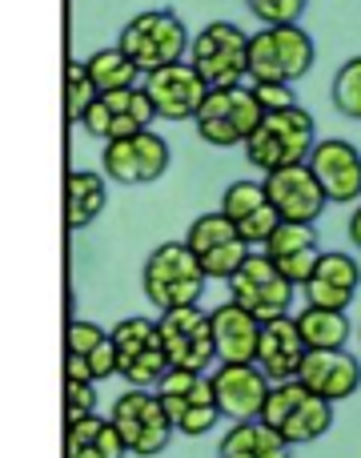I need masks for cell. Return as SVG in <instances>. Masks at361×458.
I'll return each instance as SVG.
<instances>
[{
    "mask_svg": "<svg viewBox=\"0 0 361 458\" xmlns=\"http://www.w3.org/2000/svg\"><path fill=\"white\" fill-rule=\"evenodd\" d=\"M314 145H317L314 113L301 109V105H285V109H269L265 117H261V125L253 129V137L241 149L253 169L269 174V169H285V165L309 161Z\"/></svg>",
    "mask_w": 361,
    "mask_h": 458,
    "instance_id": "1",
    "label": "cell"
},
{
    "mask_svg": "<svg viewBox=\"0 0 361 458\" xmlns=\"http://www.w3.org/2000/svg\"><path fill=\"white\" fill-rule=\"evenodd\" d=\"M333 406L338 403L314 394L301 378H290V382H273V386H269L265 406H261V422L273 427L285 443L301 446V443H317L322 435H330Z\"/></svg>",
    "mask_w": 361,
    "mask_h": 458,
    "instance_id": "2",
    "label": "cell"
},
{
    "mask_svg": "<svg viewBox=\"0 0 361 458\" xmlns=\"http://www.w3.org/2000/svg\"><path fill=\"white\" fill-rule=\"evenodd\" d=\"M265 117V105L257 101L253 85L237 81V85H213L209 97L201 101L193 125L197 137L205 145H217V149H237L253 137V129Z\"/></svg>",
    "mask_w": 361,
    "mask_h": 458,
    "instance_id": "3",
    "label": "cell"
},
{
    "mask_svg": "<svg viewBox=\"0 0 361 458\" xmlns=\"http://www.w3.org/2000/svg\"><path fill=\"white\" fill-rule=\"evenodd\" d=\"M205 282H209V274L197 261V253L189 250L185 237L180 242H161L141 266V290L157 310L201 301Z\"/></svg>",
    "mask_w": 361,
    "mask_h": 458,
    "instance_id": "4",
    "label": "cell"
},
{
    "mask_svg": "<svg viewBox=\"0 0 361 458\" xmlns=\"http://www.w3.org/2000/svg\"><path fill=\"white\" fill-rule=\"evenodd\" d=\"M317 61L314 37L298 24H261L249 32V81H301Z\"/></svg>",
    "mask_w": 361,
    "mask_h": 458,
    "instance_id": "5",
    "label": "cell"
},
{
    "mask_svg": "<svg viewBox=\"0 0 361 458\" xmlns=\"http://www.w3.org/2000/svg\"><path fill=\"white\" fill-rule=\"evenodd\" d=\"M189 40L193 37H189L185 21H180L173 8H149V13H137L133 21L121 29L117 45L133 56L141 72H153V69L185 61Z\"/></svg>",
    "mask_w": 361,
    "mask_h": 458,
    "instance_id": "6",
    "label": "cell"
},
{
    "mask_svg": "<svg viewBox=\"0 0 361 458\" xmlns=\"http://www.w3.org/2000/svg\"><path fill=\"white\" fill-rule=\"evenodd\" d=\"M157 394L165 403L177 435L201 438L217 427L221 406H217V390H213V374L189 370V366H169V374L157 382Z\"/></svg>",
    "mask_w": 361,
    "mask_h": 458,
    "instance_id": "7",
    "label": "cell"
},
{
    "mask_svg": "<svg viewBox=\"0 0 361 458\" xmlns=\"http://www.w3.org/2000/svg\"><path fill=\"white\" fill-rule=\"evenodd\" d=\"M109 419H113V427L121 430V438H125L129 454H137V458H157L177 435L161 394L157 390H145V386H129L125 394L113 403Z\"/></svg>",
    "mask_w": 361,
    "mask_h": 458,
    "instance_id": "8",
    "label": "cell"
},
{
    "mask_svg": "<svg viewBox=\"0 0 361 458\" xmlns=\"http://www.w3.org/2000/svg\"><path fill=\"white\" fill-rule=\"evenodd\" d=\"M189 61L209 81V89L249 81V32L233 21H209L189 40Z\"/></svg>",
    "mask_w": 361,
    "mask_h": 458,
    "instance_id": "9",
    "label": "cell"
},
{
    "mask_svg": "<svg viewBox=\"0 0 361 458\" xmlns=\"http://www.w3.org/2000/svg\"><path fill=\"white\" fill-rule=\"evenodd\" d=\"M113 346H117V374L129 386L157 390V382L173 366L161 342V326L153 318H121L113 326Z\"/></svg>",
    "mask_w": 361,
    "mask_h": 458,
    "instance_id": "10",
    "label": "cell"
},
{
    "mask_svg": "<svg viewBox=\"0 0 361 458\" xmlns=\"http://www.w3.org/2000/svg\"><path fill=\"white\" fill-rule=\"evenodd\" d=\"M225 285H229V298L237 306H245L249 314H257L261 322L290 314L293 293H298V285L277 269V261L265 250H249V258L237 266V274Z\"/></svg>",
    "mask_w": 361,
    "mask_h": 458,
    "instance_id": "11",
    "label": "cell"
},
{
    "mask_svg": "<svg viewBox=\"0 0 361 458\" xmlns=\"http://www.w3.org/2000/svg\"><path fill=\"white\" fill-rule=\"evenodd\" d=\"M157 326H161V342H165V354L173 366L209 370V366L221 362L217 338H213V310L205 314L197 301H189V306L161 310Z\"/></svg>",
    "mask_w": 361,
    "mask_h": 458,
    "instance_id": "12",
    "label": "cell"
},
{
    "mask_svg": "<svg viewBox=\"0 0 361 458\" xmlns=\"http://www.w3.org/2000/svg\"><path fill=\"white\" fill-rule=\"evenodd\" d=\"M169 161H173V149H169V141L161 133H153V129L117 137V141H105V153H101L105 177L117 185L161 182V177L169 174Z\"/></svg>",
    "mask_w": 361,
    "mask_h": 458,
    "instance_id": "13",
    "label": "cell"
},
{
    "mask_svg": "<svg viewBox=\"0 0 361 458\" xmlns=\"http://www.w3.org/2000/svg\"><path fill=\"white\" fill-rule=\"evenodd\" d=\"M185 242H189V250L197 253V261L205 266V274L217 277V282H229V277L237 274V266H241L253 250L225 209L201 214L193 225H189Z\"/></svg>",
    "mask_w": 361,
    "mask_h": 458,
    "instance_id": "14",
    "label": "cell"
},
{
    "mask_svg": "<svg viewBox=\"0 0 361 458\" xmlns=\"http://www.w3.org/2000/svg\"><path fill=\"white\" fill-rule=\"evenodd\" d=\"M153 121H157V109H153L145 85H129V89H113V93L97 97V105L80 121V129L88 137H97V141H117V137L153 129Z\"/></svg>",
    "mask_w": 361,
    "mask_h": 458,
    "instance_id": "15",
    "label": "cell"
},
{
    "mask_svg": "<svg viewBox=\"0 0 361 458\" xmlns=\"http://www.w3.org/2000/svg\"><path fill=\"white\" fill-rule=\"evenodd\" d=\"M141 85L161 121H193L201 101L209 97V81L193 69V61H177L165 64V69L145 72Z\"/></svg>",
    "mask_w": 361,
    "mask_h": 458,
    "instance_id": "16",
    "label": "cell"
},
{
    "mask_svg": "<svg viewBox=\"0 0 361 458\" xmlns=\"http://www.w3.org/2000/svg\"><path fill=\"white\" fill-rule=\"evenodd\" d=\"M261 182H265L269 201L277 206V214H281L285 222H317V217L325 214V206H330L317 174L309 169V161L285 165V169H269Z\"/></svg>",
    "mask_w": 361,
    "mask_h": 458,
    "instance_id": "17",
    "label": "cell"
},
{
    "mask_svg": "<svg viewBox=\"0 0 361 458\" xmlns=\"http://www.w3.org/2000/svg\"><path fill=\"white\" fill-rule=\"evenodd\" d=\"M269 374L257 362H217L213 370V390H217V406L221 419L229 422H245V419H261V406L269 394Z\"/></svg>",
    "mask_w": 361,
    "mask_h": 458,
    "instance_id": "18",
    "label": "cell"
},
{
    "mask_svg": "<svg viewBox=\"0 0 361 458\" xmlns=\"http://www.w3.org/2000/svg\"><path fill=\"white\" fill-rule=\"evenodd\" d=\"M309 169L317 174L330 206H354L361 201V153L357 145L330 137V141H317L309 153Z\"/></svg>",
    "mask_w": 361,
    "mask_h": 458,
    "instance_id": "19",
    "label": "cell"
},
{
    "mask_svg": "<svg viewBox=\"0 0 361 458\" xmlns=\"http://www.w3.org/2000/svg\"><path fill=\"white\" fill-rule=\"evenodd\" d=\"M306 354H309V346H306V338H301V326H298V318H293V314H281V318L261 322L257 358H253V362L269 374V382L298 378Z\"/></svg>",
    "mask_w": 361,
    "mask_h": 458,
    "instance_id": "20",
    "label": "cell"
},
{
    "mask_svg": "<svg viewBox=\"0 0 361 458\" xmlns=\"http://www.w3.org/2000/svg\"><path fill=\"white\" fill-rule=\"evenodd\" d=\"M298 378L306 382L314 394L330 398V403H346V398H354L361 390V362L346 346L309 350L301 370H298Z\"/></svg>",
    "mask_w": 361,
    "mask_h": 458,
    "instance_id": "21",
    "label": "cell"
},
{
    "mask_svg": "<svg viewBox=\"0 0 361 458\" xmlns=\"http://www.w3.org/2000/svg\"><path fill=\"white\" fill-rule=\"evenodd\" d=\"M357 285H361V266L354 253L322 250V258H317L314 274L306 277L301 293H306V301H314V306L346 310V306H354Z\"/></svg>",
    "mask_w": 361,
    "mask_h": 458,
    "instance_id": "22",
    "label": "cell"
},
{
    "mask_svg": "<svg viewBox=\"0 0 361 458\" xmlns=\"http://www.w3.org/2000/svg\"><path fill=\"white\" fill-rule=\"evenodd\" d=\"M221 209L233 217V225L241 229V237L249 245H265L269 233L281 225V214L269 201L265 182H233L221 193Z\"/></svg>",
    "mask_w": 361,
    "mask_h": 458,
    "instance_id": "23",
    "label": "cell"
},
{
    "mask_svg": "<svg viewBox=\"0 0 361 458\" xmlns=\"http://www.w3.org/2000/svg\"><path fill=\"white\" fill-rule=\"evenodd\" d=\"M261 250L277 261V269H281L293 285H306V277L314 274L317 258H322V242H317L314 222H285V217H281V225L269 233V242L261 245Z\"/></svg>",
    "mask_w": 361,
    "mask_h": 458,
    "instance_id": "24",
    "label": "cell"
},
{
    "mask_svg": "<svg viewBox=\"0 0 361 458\" xmlns=\"http://www.w3.org/2000/svg\"><path fill=\"white\" fill-rule=\"evenodd\" d=\"M213 338H217L221 362H253L261 338V318L229 298L225 306L213 310Z\"/></svg>",
    "mask_w": 361,
    "mask_h": 458,
    "instance_id": "25",
    "label": "cell"
},
{
    "mask_svg": "<svg viewBox=\"0 0 361 458\" xmlns=\"http://www.w3.org/2000/svg\"><path fill=\"white\" fill-rule=\"evenodd\" d=\"M129 446L113 419H72L64 430V458H125Z\"/></svg>",
    "mask_w": 361,
    "mask_h": 458,
    "instance_id": "26",
    "label": "cell"
},
{
    "mask_svg": "<svg viewBox=\"0 0 361 458\" xmlns=\"http://www.w3.org/2000/svg\"><path fill=\"white\" fill-rule=\"evenodd\" d=\"M217 458H293V443H285L261 419H245L229 427V435L217 446Z\"/></svg>",
    "mask_w": 361,
    "mask_h": 458,
    "instance_id": "27",
    "label": "cell"
},
{
    "mask_svg": "<svg viewBox=\"0 0 361 458\" xmlns=\"http://www.w3.org/2000/svg\"><path fill=\"white\" fill-rule=\"evenodd\" d=\"M64 354H77L88 362L97 382L117 374V346H113V330H101L97 322H69L64 330Z\"/></svg>",
    "mask_w": 361,
    "mask_h": 458,
    "instance_id": "28",
    "label": "cell"
},
{
    "mask_svg": "<svg viewBox=\"0 0 361 458\" xmlns=\"http://www.w3.org/2000/svg\"><path fill=\"white\" fill-rule=\"evenodd\" d=\"M105 201H109L105 177L88 174V169H72L69 182H64V222H69V229H88L101 217Z\"/></svg>",
    "mask_w": 361,
    "mask_h": 458,
    "instance_id": "29",
    "label": "cell"
},
{
    "mask_svg": "<svg viewBox=\"0 0 361 458\" xmlns=\"http://www.w3.org/2000/svg\"><path fill=\"white\" fill-rule=\"evenodd\" d=\"M301 338H306L309 350H333L349 342V318L346 310H330V306H314L306 301V310L298 314Z\"/></svg>",
    "mask_w": 361,
    "mask_h": 458,
    "instance_id": "30",
    "label": "cell"
},
{
    "mask_svg": "<svg viewBox=\"0 0 361 458\" xmlns=\"http://www.w3.org/2000/svg\"><path fill=\"white\" fill-rule=\"evenodd\" d=\"M88 72H93V81H97V89L101 93H113V89H129V85H141L145 81V72L137 69V61L125 53L121 45H113V48H97L93 56H88Z\"/></svg>",
    "mask_w": 361,
    "mask_h": 458,
    "instance_id": "31",
    "label": "cell"
},
{
    "mask_svg": "<svg viewBox=\"0 0 361 458\" xmlns=\"http://www.w3.org/2000/svg\"><path fill=\"white\" fill-rule=\"evenodd\" d=\"M97 97H101V89H97L88 64L85 61H69V64H64V117H69L72 125H80V121H85V113L97 105Z\"/></svg>",
    "mask_w": 361,
    "mask_h": 458,
    "instance_id": "32",
    "label": "cell"
},
{
    "mask_svg": "<svg viewBox=\"0 0 361 458\" xmlns=\"http://www.w3.org/2000/svg\"><path fill=\"white\" fill-rule=\"evenodd\" d=\"M330 101L341 117L361 121V56H349L338 72H333V85H330Z\"/></svg>",
    "mask_w": 361,
    "mask_h": 458,
    "instance_id": "33",
    "label": "cell"
},
{
    "mask_svg": "<svg viewBox=\"0 0 361 458\" xmlns=\"http://www.w3.org/2000/svg\"><path fill=\"white\" fill-rule=\"evenodd\" d=\"M245 8L261 24H298L306 16L309 0H245Z\"/></svg>",
    "mask_w": 361,
    "mask_h": 458,
    "instance_id": "34",
    "label": "cell"
},
{
    "mask_svg": "<svg viewBox=\"0 0 361 458\" xmlns=\"http://www.w3.org/2000/svg\"><path fill=\"white\" fill-rule=\"evenodd\" d=\"M97 414V382L88 378H64V419H88Z\"/></svg>",
    "mask_w": 361,
    "mask_h": 458,
    "instance_id": "35",
    "label": "cell"
},
{
    "mask_svg": "<svg viewBox=\"0 0 361 458\" xmlns=\"http://www.w3.org/2000/svg\"><path fill=\"white\" fill-rule=\"evenodd\" d=\"M253 93H257V101L269 109H285V105H298V97H293V85L290 81H249Z\"/></svg>",
    "mask_w": 361,
    "mask_h": 458,
    "instance_id": "36",
    "label": "cell"
},
{
    "mask_svg": "<svg viewBox=\"0 0 361 458\" xmlns=\"http://www.w3.org/2000/svg\"><path fill=\"white\" fill-rule=\"evenodd\" d=\"M349 242H354V250H361V206L354 209V217H349Z\"/></svg>",
    "mask_w": 361,
    "mask_h": 458,
    "instance_id": "37",
    "label": "cell"
},
{
    "mask_svg": "<svg viewBox=\"0 0 361 458\" xmlns=\"http://www.w3.org/2000/svg\"><path fill=\"white\" fill-rule=\"evenodd\" d=\"M357 334H361V326H357Z\"/></svg>",
    "mask_w": 361,
    "mask_h": 458,
    "instance_id": "38",
    "label": "cell"
}]
</instances>
